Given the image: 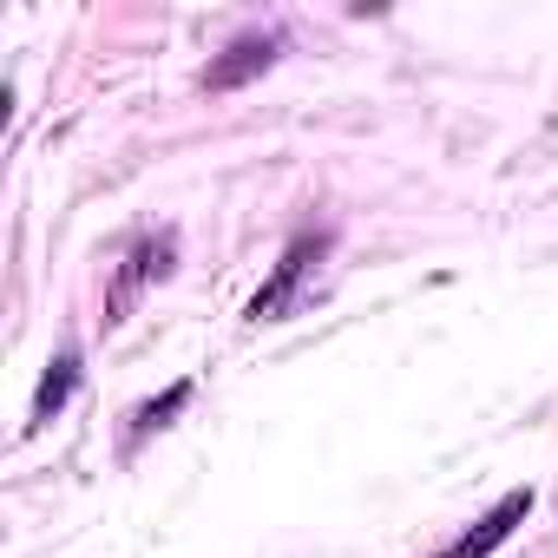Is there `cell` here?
<instances>
[{
  "instance_id": "6da1fadb",
  "label": "cell",
  "mask_w": 558,
  "mask_h": 558,
  "mask_svg": "<svg viewBox=\"0 0 558 558\" xmlns=\"http://www.w3.org/2000/svg\"><path fill=\"white\" fill-rule=\"evenodd\" d=\"M329 250H336V236H329V230H296V236H290V250L276 256L269 283L250 296V310H243V316H250V323H283V316L303 303L310 276L323 269V256H329Z\"/></svg>"
},
{
  "instance_id": "277c9868",
  "label": "cell",
  "mask_w": 558,
  "mask_h": 558,
  "mask_svg": "<svg viewBox=\"0 0 558 558\" xmlns=\"http://www.w3.org/2000/svg\"><path fill=\"white\" fill-rule=\"evenodd\" d=\"M525 512H532V486H512V493H506L493 512H480V519H473L447 551H440V558H493V551L512 538V525H519Z\"/></svg>"
},
{
  "instance_id": "3957f363",
  "label": "cell",
  "mask_w": 558,
  "mask_h": 558,
  "mask_svg": "<svg viewBox=\"0 0 558 558\" xmlns=\"http://www.w3.org/2000/svg\"><path fill=\"white\" fill-rule=\"evenodd\" d=\"M276 53H283V34H243V40H230V47L204 66V93H236V86H250L256 73L276 66Z\"/></svg>"
},
{
  "instance_id": "8992f818",
  "label": "cell",
  "mask_w": 558,
  "mask_h": 558,
  "mask_svg": "<svg viewBox=\"0 0 558 558\" xmlns=\"http://www.w3.org/2000/svg\"><path fill=\"white\" fill-rule=\"evenodd\" d=\"M184 401H191V381H178V388H165L158 401H145V408L132 414V447H138L145 434H158V427H165V421H171V414H178Z\"/></svg>"
},
{
  "instance_id": "5b68a950",
  "label": "cell",
  "mask_w": 558,
  "mask_h": 558,
  "mask_svg": "<svg viewBox=\"0 0 558 558\" xmlns=\"http://www.w3.org/2000/svg\"><path fill=\"white\" fill-rule=\"evenodd\" d=\"M73 388H80V349H60L53 368H47V381H40V395H34V421H27V427H47V421L73 401Z\"/></svg>"
},
{
  "instance_id": "7a4b0ae2",
  "label": "cell",
  "mask_w": 558,
  "mask_h": 558,
  "mask_svg": "<svg viewBox=\"0 0 558 558\" xmlns=\"http://www.w3.org/2000/svg\"><path fill=\"white\" fill-rule=\"evenodd\" d=\"M171 256H178V236H171V230H165V236H138V243H132L125 269L112 276V296H106V323H125V310L138 303V290L151 283V276H165V269H171Z\"/></svg>"
}]
</instances>
